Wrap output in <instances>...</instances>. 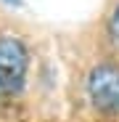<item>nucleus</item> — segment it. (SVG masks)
<instances>
[{"instance_id": "obj_1", "label": "nucleus", "mask_w": 119, "mask_h": 122, "mask_svg": "<svg viewBox=\"0 0 119 122\" xmlns=\"http://www.w3.org/2000/svg\"><path fill=\"white\" fill-rule=\"evenodd\" d=\"M29 53L19 37H0V96L11 98L24 88Z\"/></svg>"}, {"instance_id": "obj_2", "label": "nucleus", "mask_w": 119, "mask_h": 122, "mask_svg": "<svg viewBox=\"0 0 119 122\" xmlns=\"http://www.w3.org/2000/svg\"><path fill=\"white\" fill-rule=\"evenodd\" d=\"M87 98L98 112L119 117V66L116 64H98L87 74Z\"/></svg>"}, {"instance_id": "obj_3", "label": "nucleus", "mask_w": 119, "mask_h": 122, "mask_svg": "<svg viewBox=\"0 0 119 122\" xmlns=\"http://www.w3.org/2000/svg\"><path fill=\"white\" fill-rule=\"evenodd\" d=\"M109 35H111V40H114V45L119 48V3L114 5V11H111V16H109Z\"/></svg>"}, {"instance_id": "obj_4", "label": "nucleus", "mask_w": 119, "mask_h": 122, "mask_svg": "<svg viewBox=\"0 0 119 122\" xmlns=\"http://www.w3.org/2000/svg\"><path fill=\"white\" fill-rule=\"evenodd\" d=\"M8 3H19V0H8Z\"/></svg>"}]
</instances>
